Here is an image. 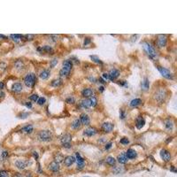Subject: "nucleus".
Returning <instances> with one entry per match:
<instances>
[{"instance_id":"f257e3e1","label":"nucleus","mask_w":177,"mask_h":177,"mask_svg":"<svg viewBox=\"0 0 177 177\" xmlns=\"http://www.w3.org/2000/svg\"><path fill=\"white\" fill-rule=\"evenodd\" d=\"M143 47H144V51L146 52V53L149 55V57L151 58V59H155L156 56H157V53H156L154 47L151 44H149V43H144L143 44Z\"/></svg>"},{"instance_id":"f03ea898","label":"nucleus","mask_w":177,"mask_h":177,"mask_svg":"<svg viewBox=\"0 0 177 177\" xmlns=\"http://www.w3.org/2000/svg\"><path fill=\"white\" fill-rule=\"evenodd\" d=\"M166 90H164V89H159V90L155 93L154 98H155V100L157 101L158 103L161 104L166 100Z\"/></svg>"},{"instance_id":"7ed1b4c3","label":"nucleus","mask_w":177,"mask_h":177,"mask_svg":"<svg viewBox=\"0 0 177 177\" xmlns=\"http://www.w3.org/2000/svg\"><path fill=\"white\" fill-rule=\"evenodd\" d=\"M25 85L28 88H32L35 83V75L34 74H27L24 78Z\"/></svg>"},{"instance_id":"20e7f679","label":"nucleus","mask_w":177,"mask_h":177,"mask_svg":"<svg viewBox=\"0 0 177 177\" xmlns=\"http://www.w3.org/2000/svg\"><path fill=\"white\" fill-rule=\"evenodd\" d=\"M38 136L40 140L44 142H49L52 140V132L49 130H42L39 132L38 134Z\"/></svg>"},{"instance_id":"39448f33","label":"nucleus","mask_w":177,"mask_h":177,"mask_svg":"<svg viewBox=\"0 0 177 177\" xmlns=\"http://www.w3.org/2000/svg\"><path fill=\"white\" fill-rule=\"evenodd\" d=\"M72 140V137L69 134H65V135H63L61 136V138H60V142H61V144H63V146H65L66 148H69L71 146L70 145V142Z\"/></svg>"},{"instance_id":"423d86ee","label":"nucleus","mask_w":177,"mask_h":177,"mask_svg":"<svg viewBox=\"0 0 177 177\" xmlns=\"http://www.w3.org/2000/svg\"><path fill=\"white\" fill-rule=\"evenodd\" d=\"M158 69L159 71V73L162 74V76H164L166 79H173V74H171V72L168 69L162 67V66H158Z\"/></svg>"},{"instance_id":"0eeeda50","label":"nucleus","mask_w":177,"mask_h":177,"mask_svg":"<svg viewBox=\"0 0 177 177\" xmlns=\"http://www.w3.org/2000/svg\"><path fill=\"white\" fill-rule=\"evenodd\" d=\"M101 128H102V130H103L104 132H105V133H109V132H111V131L113 129V125L110 122H105V123L102 124Z\"/></svg>"},{"instance_id":"6e6552de","label":"nucleus","mask_w":177,"mask_h":177,"mask_svg":"<svg viewBox=\"0 0 177 177\" xmlns=\"http://www.w3.org/2000/svg\"><path fill=\"white\" fill-rule=\"evenodd\" d=\"M160 156L165 162H168L171 159V154H170V152H169L168 151L166 150H161Z\"/></svg>"},{"instance_id":"1a4fd4ad","label":"nucleus","mask_w":177,"mask_h":177,"mask_svg":"<svg viewBox=\"0 0 177 177\" xmlns=\"http://www.w3.org/2000/svg\"><path fill=\"white\" fill-rule=\"evenodd\" d=\"M76 161L75 159V156H67L66 158H65L64 159V163L66 166H70Z\"/></svg>"},{"instance_id":"9d476101","label":"nucleus","mask_w":177,"mask_h":177,"mask_svg":"<svg viewBox=\"0 0 177 177\" xmlns=\"http://www.w3.org/2000/svg\"><path fill=\"white\" fill-rule=\"evenodd\" d=\"M75 159H76V161H77V166H78L79 168H82V167L85 166L84 159L80 156V154L78 152L75 153Z\"/></svg>"},{"instance_id":"9b49d317","label":"nucleus","mask_w":177,"mask_h":177,"mask_svg":"<svg viewBox=\"0 0 177 177\" xmlns=\"http://www.w3.org/2000/svg\"><path fill=\"white\" fill-rule=\"evenodd\" d=\"M145 124V120L142 117V116H138V117L136 118V128H138V129H140V128H142L144 126Z\"/></svg>"},{"instance_id":"f8f14e48","label":"nucleus","mask_w":177,"mask_h":177,"mask_svg":"<svg viewBox=\"0 0 177 177\" xmlns=\"http://www.w3.org/2000/svg\"><path fill=\"white\" fill-rule=\"evenodd\" d=\"M157 44H158V45L159 47L166 46V36H165L164 35H158V41H157Z\"/></svg>"},{"instance_id":"ddd939ff","label":"nucleus","mask_w":177,"mask_h":177,"mask_svg":"<svg viewBox=\"0 0 177 177\" xmlns=\"http://www.w3.org/2000/svg\"><path fill=\"white\" fill-rule=\"evenodd\" d=\"M97 134V130L94 128H87L83 131V135L86 136H93Z\"/></svg>"},{"instance_id":"4468645a","label":"nucleus","mask_w":177,"mask_h":177,"mask_svg":"<svg viewBox=\"0 0 177 177\" xmlns=\"http://www.w3.org/2000/svg\"><path fill=\"white\" fill-rule=\"evenodd\" d=\"M49 169L53 173H56L59 170V164L57 163L56 161H52V163L49 165Z\"/></svg>"},{"instance_id":"2eb2a0df","label":"nucleus","mask_w":177,"mask_h":177,"mask_svg":"<svg viewBox=\"0 0 177 177\" xmlns=\"http://www.w3.org/2000/svg\"><path fill=\"white\" fill-rule=\"evenodd\" d=\"M29 164L27 163V161H23V160H17L15 162V166L19 169H25L28 166Z\"/></svg>"},{"instance_id":"dca6fc26","label":"nucleus","mask_w":177,"mask_h":177,"mask_svg":"<svg viewBox=\"0 0 177 177\" xmlns=\"http://www.w3.org/2000/svg\"><path fill=\"white\" fill-rule=\"evenodd\" d=\"M108 75H109V78L111 80L116 79V78H118V77L120 76V71L118 70V69H112L109 73Z\"/></svg>"},{"instance_id":"f3484780","label":"nucleus","mask_w":177,"mask_h":177,"mask_svg":"<svg viewBox=\"0 0 177 177\" xmlns=\"http://www.w3.org/2000/svg\"><path fill=\"white\" fill-rule=\"evenodd\" d=\"M126 156H127V158H130V159H134V158H136V156H137V153L135 150L133 149H129V150L127 151L126 153Z\"/></svg>"},{"instance_id":"a211bd4d","label":"nucleus","mask_w":177,"mask_h":177,"mask_svg":"<svg viewBox=\"0 0 177 177\" xmlns=\"http://www.w3.org/2000/svg\"><path fill=\"white\" fill-rule=\"evenodd\" d=\"M79 120L81 121V123H82L83 125H88L90 123V118H89V116L87 114H85V113L81 114Z\"/></svg>"},{"instance_id":"6ab92c4d","label":"nucleus","mask_w":177,"mask_h":177,"mask_svg":"<svg viewBox=\"0 0 177 177\" xmlns=\"http://www.w3.org/2000/svg\"><path fill=\"white\" fill-rule=\"evenodd\" d=\"M12 90L15 93H19L22 90V85L21 83H20V82H17V83H14L13 85V87H12Z\"/></svg>"},{"instance_id":"aec40b11","label":"nucleus","mask_w":177,"mask_h":177,"mask_svg":"<svg viewBox=\"0 0 177 177\" xmlns=\"http://www.w3.org/2000/svg\"><path fill=\"white\" fill-rule=\"evenodd\" d=\"M128 159V158H127V156H126L125 153H121V154H120V156L118 157V161H119V163L122 164V165L127 163Z\"/></svg>"},{"instance_id":"412c9836","label":"nucleus","mask_w":177,"mask_h":177,"mask_svg":"<svg viewBox=\"0 0 177 177\" xmlns=\"http://www.w3.org/2000/svg\"><path fill=\"white\" fill-rule=\"evenodd\" d=\"M33 126L32 125H26L24 126L23 128H21V131L23 133H26V134H30L33 132Z\"/></svg>"},{"instance_id":"4be33fe9","label":"nucleus","mask_w":177,"mask_h":177,"mask_svg":"<svg viewBox=\"0 0 177 177\" xmlns=\"http://www.w3.org/2000/svg\"><path fill=\"white\" fill-rule=\"evenodd\" d=\"M50 75H51V73L49 70H43L40 74V78L43 80H47L50 77Z\"/></svg>"},{"instance_id":"5701e85b","label":"nucleus","mask_w":177,"mask_h":177,"mask_svg":"<svg viewBox=\"0 0 177 177\" xmlns=\"http://www.w3.org/2000/svg\"><path fill=\"white\" fill-rule=\"evenodd\" d=\"M73 67V63L71 62L70 60H65L64 62H63V67L62 68H65V69H67V70L71 71Z\"/></svg>"},{"instance_id":"b1692460","label":"nucleus","mask_w":177,"mask_h":177,"mask_svg":"<svg viewBox=\"0 0 177 177\" xmlns=\"http://www.w3.org/2000/svg\"><path fill=\"white\" fill-rule=\"evenodd\" d=\"M61 84H62V81H61V79H60V78L54 79L52 82H51V86H52V87H54V88L59 87Z\"/></svg>"},{"instance_id":"393cba45","label":"nucleus","mask_w":177,"mask_h":177,"mask_svg":"<svg viewBox=\"0 0 177 177\" xmlns=\"http://www.w3.org/2000/svg\"><path fill=\"white\" fill-rule=\"evenodd\" d=\"M93 94V90L91 89H85V90H82V96L85 97V98H90Z\"/></svg>"},{"instance_id":"a878e982","label":"nucleus","mask_w":177,"mask_h":177,"mask_svg":"<svg viewBox=\"0 0 177 177\" xmlns=\"http://www.w3.org/2000/svg\"><path fill=\"white\" fill-rule=\"evenodd\" d=\"M142 103V101L140 98H135L130 102V106L131 107H137L138 105H140Z\"/></svg>"},{"instance_id":"bb28decb","label":"nucleus","mask_w":177,"mask_h":177,"mask_svg":"<svg viewBox=\"0 0 177 177\" xmlns=\"http://www.w3.org/2000/svg\"><path fill=\"white\" fill-rule=\"evenodd\" d=\"M80 126H81V121H80V120L76 119V120H74V121L72 122L71 128H72V129H78V128H80Z\"/></svg>"},{"instance_id":"cd10ccee","label":"nucleus","mask_w":177,"mask_h":177,"mask_svg":"<svg viewBox=\"0 0 177 177\" xmlns=\"http://www.w3.org/2000/svg\"><path fill=\"white\" fill-rule=\"evenodd\" d=\"M81 105L84 108H89V107H91V103H90V98L89 99H84L81 102Z\"/></svg>"},{"instance_id":"c85d7f7f","label":"nucleus","mask_w":177,"mask_h":177,"mask_svg":"<svg viewBox=\"0 0 177 177\" xmlns=\"http://www.w3.org/2000/svg\"><path fill=\"white\" fill-rule=\"evenodd\" d=\"M165 126H166V128L168 129V130H172L173 128H174V123L171 120H166L165 121Z\"/></svg>"},{"instance_id":"c756f323","label":"nucleus","mask_w":177,"mask_h":177,"mask_svg":"<svg viewBox=\"0 0 177 177\" xmlns=\"http://www.w3.org/2000/svg\"><path fill=\"white\" fill-rule=\"evenodd\" d=\"M106 163L110 165V166H115V164H116V160H115L114 158H112V157H108V158H106Z\"/></svg>"},{"instance_id":"7c9ffc66","label":"nucleus","mask_w":177,"mask_h":177,"mask_svg":"<svg viewBox=\"0 0 177 177\" xmlns=\"http://www.w3.org/2000/svg\"><path fill=\"white\" fill-rule=\"evenodd\" d=\"M14 42H16V43H19L20 41V39H21V35H17V34H13V35H11L10 36Z\"/></svg>"},{"instance_id":"2f4dec72","label":"nucleus","mask_w":177,"mask_h":177,"mask_svg":"<svg viewBox=\"0 0 177 177\" xmlns=\"http://www.w3.org/2000/svg\"><path fill=\"white\" fill-rule=\"evenodd\" d=\"M70 73V71L67 70V69H65V68H62L61 70L59 71V75L61 77H65V76H67L68 74Z\"/></svg>"},{"instance_id":"473e14b6","label":"nucleus","mask_w":177,"mask_h":177,"mask_svg":"<svg viewBox=\"0 0 177 177\" xmlns=\"http://www.w3.org/2000/svg\"><path fill=\"white\" fill-rule=\"evenodd\" d=\"M64 160V158H63V155L62 154H58L56 157H55V161L57 162V163H61L62 161Z\"/></svg>"},{"instance_id":"72a5a7b5","label":"nucleus","mask_w":177,"mask_h":177,"mask_svg":"<svg viewBox=\"0 0 177 177\" xmlns=\"http://www.w3.org/2000/svg\"><path fill=\"white\" fill-rule=\"evenodd\" d=\"M42 50H44V52H47V53H52V52H53V50H52V47L48 46V45H46V46H44L43 48H42Z\"/></svg>"},{"instance_id":"f704fd0d","label":"nucleus","mask_w":177,"mask_h":177,"mask_svg":"<svg viewBox=\"0 0 177 177\" xmlns=\"http://www.w3.org/2000/svg\"><path fill=\"white\" fill-rule=\"evenodd\" d=\"M143 89L144 90H148L149 89V81H148L147 78H145L144 80V83H143Z\"/></svg>"},{"instance_id":"c9c22d12","label":"nucleus","mask_w":177,"mask_h":177,"mask_svg":"<svg viewBox=\"0 0 177 177\" xmlns=\"http://www.w3.org/2000/svg\"><path fill=\"white\" fill-rule=\"evenodd\" d=\"M90 103H91V107H94V106L97 105V103H98L97 98H95V97H90Z\"/></svg>"},{"instance_id":"e433bc0d","label":"nucleus","mask_w":177,"mask_h":177,"mask_svg":"<svg viewBox=\"0 0 177 177\" xmlns=\"http://www.w3.org/2000/svg\"><path fill=\"white\" fill-rule=\"evenodd\" d=\"M90 59H91L93 60V61H94V62H96V63H98V64H102V62H101V60L99 59H98V57H97V56H94V55H91V56H90Z\"/></svg>"},{"instance_id":"4c0bfd02","label":"nucleus","mask_w":177,"mask_h":177,"mask_svg":"<svg viewBox=\"0 0 177 177\" xmlns=\"http://www.w3.org/2000/svg\"><path fill=\"white\" fill-rule=\"evenodd\" d=\"M120 144H129V140H128L127 137H124V138H121L120 139Z\"/></svg>"},{"instance_id":"58836bf2","label":"nucleus","mask_w":177,"mask_h":177,"mask_svg":"<svg viewBox=\"0 0 177 177\" xmlns=\"http://www.w3.org/2000/svg\"><path fill=\"white\" fill-rule=\"evenodd\" d=\"M45 101H46V99L44 98H38V99H37L36 102H37L38 105H44V104L45 103Z\"/></svg>"},{"instance_id":"ea45409f","label":"nucleus","mask_w":177,"mask_h":177,"mask_svg":"<svg viewBox=\"0 0 177 177\" xmlns=\"http://www.w3.org/2000/svg\"><path fill=\"white\" fill-rule=\"evenodd\" d=\"M29 99L31 101H33V102H36V101H37V99H38V96L35 95V94H34V95L30 96V97H29Z\"/></svg>"},{"instance_id":"a19ab883","label":"nucleus","mask_w":177,"mask_h":177,"mask_svg":"<svg viewBox=\"0 0 177 177\" xmlns=\"http://www.w3.org/2000/svg\"><path fill=\"white\" fill-rule=\"evenodd\" d=\"M0 177H9L8 173L5 170H1L0 171Z\"/></svg>"},{"instance_id":"79ce46f5","label":"nucleus","mask_w":177,"mask_h":177,"mask_svg":"<svg viewBox=\"0 0 177 177\" xmlns=\"http://www.w3.org/2000/svg\"><path fill=\"white\" fill-rule=\"evenodd\" d=\"M66 103H68V104H73L75 102V99H74V98H68L66 99Z\"/></svg>"},{"instance_id":"37998d69","label":"nucleus","mask_w":177,"mask_h":177,"mask_svg":"<svg viewBox=\"0 0 177 177\" xmlns=\"http://www.w3.org/2000/svg\"><path fill=\"white\" fill-rule=\"evenodd\" d=\"M57 63H58L57 59H53L52 62H51V66H52V67H54L55 66L57 65Z\"/></svg>"},{"instance_id":"c03bdc74","label":"nucleus","mask_w":177,"mask_h":177,"mask_svg":"<svg viewBox=\"0 0 177 177\" xmlns=\"http://www.w3.org/2000/svg\"><path fill=\"white\" fill-rule=\"evenodd\" d=\"M125 112L123 110H120V119H124L125 118Z\"/></svg>"},{"instance_id":"a18cd8bd","label":"nucleus","mask_w":177,"mask_h":177,"mask_svg":"<svg viewBox=\"0 0 177 177\" xmlns=\"http://www.w3.org/2000/svg\"><path fill=\"white\" fill-rule=\"evenodd\" d=\"M111 146H112V143H108V144H107V145L105 146V149H106V150H108L109 148H111Z\"/></svg>"},{"instance_id":"49530a36","label":"nucleus","mask_w":177,"mask_h":177,"mask_svg":"<svg viewBox=\"0 0 177 177\" xmlns=\"http://www.w3.org/2000/svg\"><path fill=\"white\" fill-rule=\"evenodd\" d=\"M103 77L105 78V79H106V80H109L110 79V78H109V75H108L107 74H103Z\"/></svg>"},{"instance_id":"de8ad7c7","label":"nucleus","mask_w":177,"mask_h":177,"mask_svg":"<svg viewBox=\"0 0 177 177\" xmlns=\"http://www.w3.org/2000/svg\"><path fill=\"white\" fill-rule=\"evenodd\" d=\"M26 105H27L28 108H32V104L30 103V102H27V103H26Z\"/></svg>"},{"instance_id":"09e8293b","label":"nucleus","mask_w":177,"mask_h":177,"mask_svg":"<svg viewBox=\"0 0 177 177\" xmlns=\"http://www.w3.org/2000/svg\"><path fill=\"white\" fill-rule=\"evenodd\" d=\"M27 116H28V113H27V112H26V114H20V118H26V117H27Z\"/></svg>"},{"instance_id":"8fccbe9b","label":"nucleus","mask_w":177,"mask_h":177,"mask_svg":"<svg viewBox=\"0 0 177 177\" xmlns=\"http://www.w3.org/2000/svg\"><path fill=\"white\" fill-rule=\"evenodd\" d=\"M33 35H27V38L28 39V40H30V39H33Z\"/></svg>"},{"instance_id":"3c124183","label":"nucleus","mask_w":177,"mask_h":177,"mask_svg":"<svg viewBox=\"0 0 177 177\" xmlns=\"http://www.w3.org/2000/svg\"><path fill=\"white\" fill-rule=\"evenodd\" d=\"M2 155H3V158H6V157H7V152H6V151H4V152L2 153Z\"/></svg>"},{"instance_id":"603ef678","label":"nucleus","mask_w":177,"mask_h":177,"mask_svg":"<svg viewBox=\"0 0 177 177\" xmlns=\"http://www.w3.org/2000/svg\"><path fill=\"white\" fill-rule=\"evenodd\" d=\"M14 177H24V176H23L22 174H15V176H14Z\"/></svg>"},{"instance_id":"864d4df0","label":"nucleus","mask_w":177,"mask_h":177,"mask_svg":"<svg viewBox=\"0 0 177 177\" xmlns=\"http://www.w3.org/2000/svg\"><path fill=\"white\" fill-rule=\"evenodd\" d=\"M104 90H105V88H104L103 86H101V87L99 88V90H100V91H104Z\"/></svg>"},{"instance_id":"5fc2aeb1","label":"nucleus","mask_w":177,"mask_h":177,"mask_svg":"<svg viewBox=\"0 0 177 177\" xmlns=\"http://www.w3.org/2000/svg\"><path fill=\"white\" fill-rule=\"evenodd\" d=\"M0 88H1V89H3V88H4L3 82H0Z\"/></svg>"},{"instance_id":"6e6d98bb","label":"nucleus","mask_w":177,"mask_h":177,"mask_svg":"<svg viewBox=\"0 0 177 177\" xmlns=\"http://www.w3.org/2000/svg\"><path fill=\"white\" fill-rule=\"evenodd\" d=\"M34 155H35V158H38V157H37V154H36V153H35V152H34Z\"/></svg>"},{"instance_id":"4d7b16f0","label":"nucleus","mask_w":177,"mask_h":177,"mask_svg":"<svg viewBox=\"0 0 177 177\" xmlns=\"http://www.w3.org/2000/svg\"><path fill=\"white\" fill-rule=\"evenodd\" d=\"M3 96H5L4 92H1V93H0V97H3Z\"/></svg>"}]
</instances>
